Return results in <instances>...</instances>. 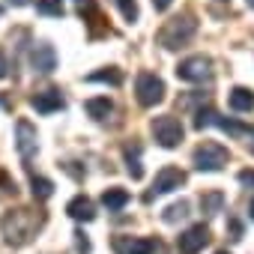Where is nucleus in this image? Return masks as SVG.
Here are the masks:
<instances>
[{"mask_svg":"<svg viewBox=\"0 0 254 254\" xmlns=\"http://www.w3.org/2000/svg\"><path fill=\"white\" fill-rule=\"evenodd\" d=\"M197 33V21L194 15H177L171 21H165V27L159 30V45L162 48H183L191 36Z\"/></svg>","mask_w":254,"mask_h":254,"instance_id":"nucleus-1","label":"nucleus"},{"mask_svg":"<svg viewBox=\"0 0 254 254\" xmlns=\"http://www.w3.org/2000/svg\"><path fill=\"white\" fill-rule=\"evenodd\" d=\"M191 162H194L197 171H203V174H215V171H221V168L230 162V153H227V147H221L218 141H203V144L194 150Z\"/></svg>","mask_w":254,"mask_h":254,"instance_id":"nucleus-2","label":"nucleus"},{"mask_svg":"<svg viewBox=\"0 0 254 254\" xmlns=\"http://www.w3.org/2000/svg\"><path fill=\"white\" fill-rule=\"evenodd\" d=\"M33 227H36V218L27 212V209H12L3 215V236L6 242L12 245H21L33 236Z\"/></svg>","mask_w":254,"mask_h":254,"instance_id":"nucleus-3","label":"nucleus"},{"mask_svg":"<svg viewBox=\"0 0 254 254\" xmlns=\"http://www.w3.org/2000/svg\"><path fill=\"white\" fill-rule=\"evenodd\" d=\"M153 138L159 141V147L174 150V147H180V144H183L186 129H183V123H180L174 114H162V117H156V120H153Z\"/></svg>","mask_w":254,"mask_h":254,"instance_id":"nucleus-4","label":"nucleus"},{"mask_svg":"<svg viewBox=\"0 0 254 254\" xmlns=\"http://www.w3.org/2000/svg\"><path fill=\"white\" fill-rule=\"evenodd\" d=\"M135 93H138V102L144 108H153L165 99V81L153 72H141L138 81H135Z\"/></svg>","mask_w":254,"mask_h":254,"instance_id":"nucleus-5","label":"nucleus"},{"mask_svg":"<svg viewBox=\"0 0 254 254\" xmlns=\"http://www.w3.org/2000/svg\"><path fill=\"white\" fill-rule=\"evenodd\" d=\"M209 66H212V63H209V57H203V54L186 57V60H180V66H177V78H180V81H189V84L209 81V75H212Z\"/></svg>","mask_w":254,"mask_h":254,"instance_id":"nucleus-6","label":"nucleus"},{"mask_svg":"<svg viewBox=\"0 0 254 254\" xmlns=\"http://www.w3.org/2000/svg\"><path fill=\"white\" fill-rule=\"evenodd\" d=\"M114 251L117 254H168L159 239H141V236H117Z\"/></svg>","mask_w":254,"mask_h":254,"instance_id":"nucleus-7","label":"nucleus"},{"mask_svg":"<svg viewBox=\"0 0 254 254\" xmlns=\"http://www.w3.org/2000/svg\"><path fill=\"white\" fill-rule=\"evenodd\" d=\"M183 183H186V174H183L180 168H174V165H165V168L156 174V180H153V189H150L147 200H150V197H156V194H168V191L180 189Z\"/></svg>","mask_w":254,"mask_h":254,"instance_id":"nucleus-8","label":"nucleus"},{"mask_svg":"<svg viewBox=\"0 0 254 254\" xmlns=\"http://www.w3.org/2000/svg\"><path fill=\"white\" fill-rule=\"evenodd\" d=\"M15 150L24 162H30L36 156V129L30 126V120H18L15 123Z\"/></svg>","mask_w":254,"mask_h":254,"instance_id":"nucleus-9","label":"nucleus"},{"mask_svg":"<svg viewBox=\"0 0 254 254\" xmlns=\"http://www.w3.org/2000/svg\"><path fill=\"white\" fill-rule=\"evenodd\" d=\"M206 242H209V227L194 224V227H189V230L180 233L177 248H180V254H197V251H203Z\"/></svg>","mask_w":254,"mask_h":254,"instance_id":"nucleus-10","label":"nucleus"},{"mask_svg":"<svg viewBox=\"0 0 254 254\" xmlns=\"http://www.w3.org/2000/svg\"><path fill=\"white\" fill-rule=\"evenodd\" d=\"M30 63H33V69H36V72H42V75L54 72V69H57V51H54V45H48V42L33 45Z\"/></svg>","mask_w":254,"mask_h":254,"instance_id":"nucleus-11","label":"nucleus"},{"mask_svg":"<svg viewBox=\"0 0 254 254\" xmlns=\"http://www.w3.org/2000/svg\"><path fill=\"white\" fill-rule=\"evenodd\" d=\"M66 215L75 218V221H93L96 218V206L87 194H75L69 203H66Z\"/></svg>","mask_w":254,"mask_h":254,"instance_id":"nucleus-12","label":"nucleus"},{"mask_svg":"<svg viewBox=\"0 0 254 254\" xmlns=\"http://www.w3.org/2000/svg\"><path fill=\"white\" fill-rule=\"evenodd\" d=\"M30 105H33L39 114H54V111H60L66 102H63L60 90H42V93H36V96L30 99Z\"/></svg>","mask_w":254,"mask_h":254,"instance_id":"nucleus-13","label":"nucleus"},{"mask_svg":"<svg viewBox=\"0 0 254 254\" xmlns=\"http://www.w3.org/2000/svg\"><path fill=\"white\" fill-rule=\"evenodd\" d=\"M227 105H230L236 114H248V111L254 108V90H248V87H233L230 96H227Z\"/></svg>","mask_w":254,"mask_h":254,"instance_id":"nucleus-14","label":"nucleus"},{"mask_svg":"<svg viewBox=\"0 0 254 254\" xmlns=\"http://www.w3.org/2000/svg\"><path fill=\"white\" fill-rule=\"evenodd\" d=\"M84 108H87V114H90L93 120H105V117L114 111V102H111L108 96H96V99H87Z\"/></svg>","mask_w":254,"mask_h":254,"instance_id":"nucleus-15","label":"nucleus"},{"mask_svg":"<svg viewBox=\"0 0 254 254\" xmlns=\"http://www.w3.org/2000/svg\"><path fill=\"white\" fill-rule=\"evenodd\" d=\"M102 203L108 206V212H117V209H123L126 203H129V191L120 189V186H114V189H108L102 194Z\"/></svg>","mask_w":254,"mask_h":254,"instance_id":"nucleus-16","label":"nucleus"},{"mask_svg":"<svg viewBox=\"0 0 254 254\" xmlns=\"http://www.w3.org/2000/svg\"><path fill=\"white\" fill-rule=\"evenodd\" d=\"M126 168H129L132 180H141V177H144V168H141V147H138V144H129V147H126Z\"/></svg>","mask_w":254,"mask_h":254,"instance_id":"nucleus-17","label":"nucleus"},{"mask_svg":"<svg viewBox=\"0 0 254 254\" xmlns=\"http://www.w3.org/2000/svg\"><path fill=\"white\" fill-rule=\"evenodd\" d=\"M221 206H224V194H221V191H203V194H200V209H203L206 215L221 212Z\"/></svg>","mask_w":254,"mask_h":254,"instance_id":"nucleus-18","label":"nucleus"},{"mask_svg":"<svg viewBox=\"0 0 254 254\" xmlns=\"http://www.w3.org/2000/svg\"><path fill=\"white\" fill-rule=\"evenodd\" d=\"M87 81H93V84L102 81V84H114V87H120V84H123V72L111 66V69H102V72H90Z\"/></svg>","mask_w":254,"mask_h":254,"instance_id":"nucleus-19","label":"nucleus"},{"mask_svg":"<svg viewBox=\"0 0 254 254\" xmlns=\"http://www.w3.org/2000/svg\"><path fill=\"white\" fill-rule=\"evenodd\" d=\"M30 186H33V197H39V200H48L54 194V183L45 180V177H33Z\"/></svg>","mask_w":254,"mask_h":254,"instance_id":"nucleus-20","label":"nucleus"},{"mask_svg":"<svg viewBox=\"0 0 254 254\" xmlns=\"http://www.w3.org/2000/svg\"><path fill=\"white\" fill-rule=\"evenodd\" d=\"M215 126H218V129H224L227 135H248L251 129H248V126L245 123H236V120H224V117H215Z\"/></svg>","mask_w":254,"mask_h":254,"instance_id":"nucleus-21","label":"nucleus"},{"mask_svg":"<svg viewBox=\"0 0 254 254\" xmlns=\"http://www.w3.org/2000/svg\"><path fill=\"white\" fill-rule=\"evenodd\" d=\"M36 9H39V15L60 18L63 15V0H36Z\"/></svg>","mask_w":254,"mask_h":254,"instance_id":"nucleus-22","label":"nucleus"},{"mask_svg":"<svg viewBox=\"0 0 254 254\" xmlns=\"http://www.w3.org/2000/svg\"><path fill=\"white\" fill-rule=\"evenodd\" d=\"M189 215V200H180V203H171L168 209H165V221L168 224H177L180 218H186Z\"/></svg>","mask_w":254,"mask_h":254,"instance_id":"nucleus-23","label":"nucleus"},{"mask_svg":"<svg viewBox=\"0 0 254 254\" xmlns=\"http://www.w3.org/2000/svg\"><path fill=\"white\" fill-rule=\"evenodd\" d=\"M114 3H117V9L123 12V18L129 21V24L138 21V3H135V0H114Z\"/></svg>","mask_w":254,"mask_h":254,"instance_id":"nucleus-24","label":"nucleus"},{"mask_svg":"<svg viewBox=\"0 0 254 254\" xmlns=\"http://www.w3.org/2000/svg\"><path fill=\"white\" fill-rule=\"evenodd\" d=\"M215 117H218V114L209 111V108H206V111H197V114H194V129H206V126H215Z\"/></svg>","mask_w":254,"mask_h":254,"instance_id":"nucleus-25","label":"nucleus"},{"mask_svg":"<svg viewBox=\"0 0 254 254\" xmlns=\"http://www.w3.org/2000/svg\"><path fill=\"white\" fill-rule=\"evenodd\" d=\"M239 183H242L245 189H254V171H251V168H245V171H239Z\"/></svg>","mask_w":254,"mask_h":254,"instance_id":"nucleus-26","label":"nucleus"},{"mask_svg":"<svg viewBox=\"0 0 254 254\" xmlns=\"http://www.w3.org/2000/svg\"><path fill=\"white\" fill-rule=\"evenodd\" d=\"M75 3H78L81 12H93L96 9V0H75Z\"/></svg>","mask_w":254,"mask_h":254,"instance_id":"nucleus-27","label":"nucleus"},{"mask_svg":"<svg viewBox=\"0 0 254 254\" xmlns=\"http://www.w3.org/2000/svg\"><path fill=\"white\" fill-rule=\"evenodd\" d=\"M75 236H78V251H81V254H90V242H87V236H84V233H75Z\"/></svg>","mask_w":254,"mask_h":254,"instance_id":"nucleus-28","label":"nucleus"},{"mask_svg":"<svg viewBox=\"0 0 254 254\" xmlns=\"http://www.w3.org/2000/svg\"><path fill=\"white\" fill-rule=\"evenodd\" d=\"M171 3H174V0H153V6H156L159 12H165V9H171Z\"/></svg>","mask_w":254,"mask_h":254,"instance_id":"nucleus-29","label":"nucleus"},{"mask_svg":"<svg viewBox=\"0 0 254 254\" xmlns=\"http://www.w3.org/2000/svg\"><path fill=\"white\" fill-rule=\"evenodd\" d=\"M6 69H9L6 66V57H3V51H0V78H6Z\"/></svg>","mask_w":254,"mask_h":254,"instance_id":"nucleus-30","label":"nucleus"},{"mask_svg":"<svg viewBox=\"0 0 254 254\" xmlns=\"http://www.w3.org/2000/svg\"><path fill=\"white\" fill-rule=\"evenodd\" d=\"M248 215H251V221H254V197H251V203H248Z\"/></svg>","mask_w":254,"mask_h":254,"instance_id":"nucleus-31","label":"nucleus"},{"mask_svg":"<svg viewBox=\"0 0 254 254\" xmlns=\"http://www.w3.org/2000/svg\"><path fill=\"white\" fill-rule=\"evenodd\" d=\"M251 153H254V132H251Z\"/></svg>","mask_w":254,"mask_h":254,"instance_id":"nucleus-32","label":"nucleus"},{"mask_svg":"<svg viewBox=\"0 0 254 254\" xmlns=\"http://www.w3.org/2000/svg\"><path fill=\"white\" fill-rule=\"evenodd\" d=\"M15 3H18V6H24V3H27V0H15Z\"/></svg>","mask_w":254,"mask_h":254,"instance_id":"nucleus-33","label":"nucleus"},{"mask_svg":"<svg viewBox=\"0 0 254 254\" xmlns=\"http://www.w3.org/2000/svg\"><path fill=\"white\" fill-rule=\"evenodd\" d=\"M248 6H251V9H254V0H248Z\"/></svg>","mask_w":254,"mask_h":254,"instance_id":"nucleus-34","label":"nucleus"},{"mask_svg":"<svg viewBox=\"0 0 254 254\" xmlns=\"http://www.w3.org/2000/svg\"><path fill=\"white\" fill-rule=\"evenodd\" d=\"M215 254H230V251H215Z\"/></svg>","mask_w":254,"mask_h":254,"instance_id":"nucleus-35","label":"nucleus"},{"mask_svg":"<svg viewBox=\"0 0 254 254\" xmlns=\"http://www.w3.org/2000/svg\"><path fill=\"white\" fill-rule=\"evenodd\" d=\"M0 12H3V9H0Z\"/></svg>","mask_w":254,"mask_h":254,"instance_id":"nucleus-36","label":"nucleus"}]
</instances>
